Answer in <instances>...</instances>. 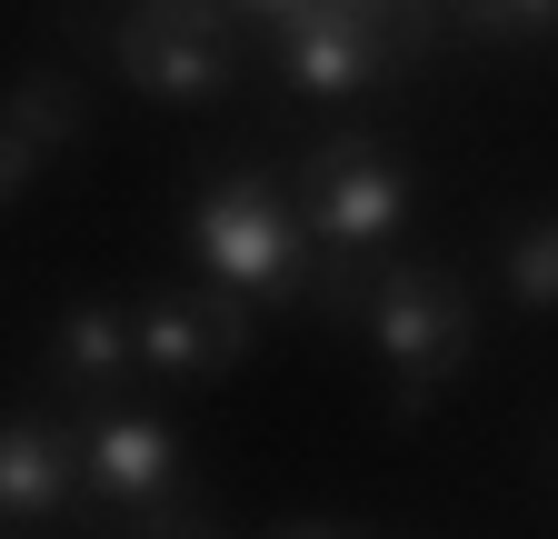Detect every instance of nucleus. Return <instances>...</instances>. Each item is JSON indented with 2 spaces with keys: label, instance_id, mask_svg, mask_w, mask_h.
Returning <instances> with one entry per match:
<instances>
[{
  "label": "nucleus",
  "instance_id": "nucleus-13",
  "mask_svg": "<svg viewBox=\"0 0 558 539\" xmlns=\"http://www.w3.org/2000/svg\"><path fill=\"white\" fill-rule=\"evenodd\" d=\"M40 160H50V151L31 141V130H21L11 110H0V211H11V200H21V190L40 180Z\"/></svg>",
  "mask_w": 558,
  "mask_h": 539
},
{
  "label": "nucleus",
  "instance_id": "nucleus-1",
  "mask_svg": "<svg viewBox=\"0 0 558 539\" xmlns=\"http://www.w3.org/2000/svg\"><path fill=\"white\" fill-rule=\"evenodd\" d=\"M190 250H199L209 280L240 290V300H310V250H319V230H310V211H300L279 180L230 170V180L199 190Z\"/></svg>",
  "mask_w": 558,
  "mask_h": 539
},
{
  "label": "nucleus",
  "instance_id": "nucleus-5",
  "mask_svg": "<svg viewBox=\"0 0 558 539\" xmlns=\"http://www.w3.org/2000/svg\"><path fill=\"white\" fill-rule=\"evenodd\" d=\"M81 480H90V500H110V510L140 519V529H160V519L199 529V510H170V490H180V430L150 420V410H110V420H90V440H81Z\"/></svg>",
  "mask_w": 558,
  "mask_h": 539
},
{
  "label": "nucleus",
  "instance_id": "nucleus-8",
  "mask_svg": "<svg viewBox=\"0 0 558 539\" xmlns=\"http://www.w3.org/2000/svg\"><path fill=\"white\" fill-rule=\"evenodd\" d=\"M81 490V440L60 420H0V529H50Z\"/></svg>",
  "mask_w": 558,
  "mask_h": 539
},
{
  "label": "nucleus",
  "instance_id": "nucleus-3",
  "mask_svg": "<svg viewBox=\"0 0 558 539\" xmlns=\"http://www.w3.org/2000/svg\"><path fill=\"white\" fill-rule=\"evenodd\" d=\"M110 60H120V81L130 91H150L170 110H199V100H220L230 91V21H220V0H140V11L110 31Z\"/></svg>",
  "mask_w": 558,
  "mask_h": 539
},
{
  "label": "nucleus",
  "instance_id": "nucleus-7",
  "mask_svg": "<svg viewBox=\"0 0 558 539\" xmlns=\"http://www.w3.org/2000/svg\"><path fill=\"white\" fill-rule=\"evenodd\" d=\"M379 60H389V31L360 21V11H339V0H310V11L279 21V71H290L310 100H360L379 81Z\"/></svg>",
  "mask_w": 558,
  "mask_h": 539
},
{
  "label": "nucleus",
  "instance_id": "nucleus-12",
  "mask_svg": "<svg viewBox=\"0 0 558 539\" xmlns=\"http://www.w3.org/2000/svg\"><path fill=\"white\" fill-rule=\"evenodd\" d=\"M459 11L488 40H538V31H558V0H459Z\"/></svg>",
  "mask_w": 558,
  "mask_h": 539
},
{
  "label": "nucleus",
  "instance_id": "nucleus-4",
  "mask_svg": "<svg viewBox=\"0 0 558 539\" xmlns=\"http://www.w3.org/2000/svg\"><path fill=\"white\" fill-rule=\"evenodd\" d=\"M300 211L329 250H389L409 220V170L369 141V130H329L300 160Z\"/></svg>",
  "mask_w": 558,
  "mask_h": 539
},
{
  "label": "nucleus",
  "instance_id": "nucleus-14",
  "mask_svg": "<svg viewBox=\"0 0 558 539\" xmlns=\"http://www.w3.org/2000/svg\"><path fill=\"white\" fill-rule=\"evenodd\" d=\"M230 11H259V21H290V11H310V0H230Z\"/></svg>",
  "mask_w": 558,
  "mask_h": 539
},
{
  "label": "nucleus",
  "instance_id": "nucleus-9",
  "mask_svg": "<svg viewBox=\"0 0 558 539\" xmlns=\"http://www.w3.org/2000/svg\"><path fill=\"white\" fill-rule=\"evenodd\" d=\"M50 350H60V380L70 390H120L130 370H140V340H130V310H100V300H81V310H60V330H50Z\"/></svg>",
  "mask_w": 558,
  "mask_h": 539
},
{
  "label": "nucleus",
  "instance_id": "nucleus-11",
  "mask_svg": "<svg viewBox=\"0 0 558 539\" xmlns=\"http://www.w3.org/2000/svg\"><path fill=\"white\" fill-rule=\"evenodd\" d=\"M499 270H509V300L519 310H558V220H529Z\"/></svg>",
  "mask_w": 558,
  "mask_h": 539
},
{
  "label": "nucleus",
  "instance_id": "nucleus-10",
  "mask_svg": "<svg viewBox=\"0 0 558 539\" xmlns=\"http://www.w3.org/2000/svg\"><path fill=\"white\" fill-rule=\"evenodd\" d=\"M0 110H11L40 151H70V141H81V91H70L60 71H31V81H21L11 100H0Z\"/></svg>",
  "mask_w": 558,
  "mask_h": 539
},
{
  "label": "nucleus",
  "instance_id": "nucleus-2",
  "mask_svg": "<svg viewBox=\"0 0 558 539\" xmlns=\"http://www.w3.org/2000/svg\"><path fill=\"white\" fill-rule=\"evenodd\" d=\"M369 340L399 370V410H418V399L469 360V340H478L469 290L449 280V270H429V260H389L369 280Z\"/></svg>",
  "mask_w": 558,
  "mask_h": 539
},
{
  "label": "nucleus",
  "instance_id": "nucleus-6",
  "mask_svg": "<svg viewBox=\"0 0 558 539\" xmlns=\"http://www.w3.org/2000/svg\"><path fill=\"white\" fill-rule=\"evenodd\" d=\"M130 340H140V370L160 380H220L240 350H250V300L240 290H150L130 310Z\"/></svg>",
  "mask_w": 558,
  "mask_h": 539
}]
</instances>
